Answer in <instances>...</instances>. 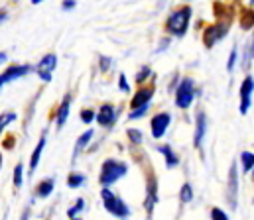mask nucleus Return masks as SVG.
I'll list each match as a JSON object with an SVG mask.
<instances>
[{
  "label": "nucleus",
  "mask_w": 254,
  "mask_h": 220,
  "mask_svg": "<svg viewBox=\"0 0 254 220\" xmlns=\"http://www.w3.org/2000/svg\"><path fill=\"white\" fill-rule=\"evenodd\" d=\"M211 220H229V214H227L223 208L213 206V208H211Z\"/></svg>",
  "instance_id": "33"
},
{
  "label": "nucleus",
  "mask_w": 254,
  "mask_h": 220,
  "mask_svg": "<svg viewBox=\"0 0 254 220\" xmlns=\"http://www.w3.org/2000/svg\"><path fill=\"white\" fill-rule=\"evenodd\" d=\"M150 110V104H146V106H140V108H134V110H130V114L126 116L128 120H138V118H142V116H146V112Z\"/></svg>",
  "instance_id": "28"
},
{
  "label": "nucleus",
  "mask_w": 254,
  "mask_h": 220,
  "mask_svg": "<svg viewBox=\"0 0 254 220\" xmlns=\"http://www.w3.org/2000/svg\"><path fill=\"white\" fill-rule=\"evenodd\" d=\"M240 114H246L252 104V92H254V77L246 75L242 85H240Z\"/></svg>",
  "instance_id": "11"
},
{
  "label": "nucleus",
  "mask_w": 254,
  "mask_h": 220,
  "mask_svg": "<svg viewBox=\"0 0 254 220\" xmlns=\"http://www.w3.org/2000/svg\"><path fill=\"white\" fill-rule=\"evenodd\" d=\"M126 138H128V142H130L132 148H136V146H140L144 142V134L138 128H128V130H126Z\"/></svg>",
  "instance_id": "20"
},
{
  "label": "nucleus",
  "mask_w": 254,
  "mask_h": 220,
  "mask_svg": "<svg viewBox=\"0 0 254 220\" xmlns=\"http://www.w3.org/2000/svg\"><path fill=\"white\" fill-rule=\"evenodd\" d=\"M112 57H106V55H101L99 57V69L102 71V73H106V71H110L112 69Z\"/></svg>",
  "instance_id": "31"
},
{
  "label": "nucleus",
  "mask_w": 254,
  "mask_h": 220,
  "mask_svg": "<svg viewBox=\"0 0 254 220\" xmlns=\"http://www.w3.org/2000/svg\"><path fill=\"white\" fill-rule=\"evenodd\" d=\"M172 124V114L170 112H158L154 114V118L150 120V130H152V138L154 140H160L166 136L168 128Z\"/></svg>",
  "instance_id": "10"
},
{
  "label": "nucleus",
  "mask_w": 254,
  "mask_h": 220,
  "mask_svg": "<svg viewBox=\"0 0 254 220\" xmlns=\"http://www.w3.org/2000/svg\"><path fill=\"white\" fill-rule=\"evenodd\" d=\"M0 165H2V157H0Z\"/></svg>",
  "instance_id": "42"
},
{
  "label": "nucleus",
  "mask_w": 254,
  "mask_h": 220,
  "mask_svg": "<svg viewBox=\"0 0 254 220\" xmlns=\"http://www.w3.org/2000/svg\"><path fill=\"white\" fill-rule=\"evenodd\" d=\"M69 108H71V94H65L59 108H57V112H55V126L57 128H63L67 118H69Z\"/></svg>",
  "instance_id": "15"
},
{
  "label": "nucleus",
  "mask_w": 254,
  "mask_h": 220,
  "mask_svg": "<svg viewBox=\"0 0 254 220\" xmlns=\"http://www.w3.org/2000/svg\"><path fill=\"white\" fill-rule=\"evenodd\" d=\"M6 16H8V14H6V10H4V12H0V22H4V18H6Z\"/></svg>",
  "instance_id": "39"
},
{
  "label": "nucleus",
  "mask_w": 254,
  "mask_h": 220,
  "mask_svg": "<svg viewBox=\"0 0 254 220\" xmlns=\"http://www.w3.org/2000/svg\"><path fill=\"white\" fill-rule=\"evenodd\" d=\"M75 6H77L75 0H65V2H61V8H63V10H73Z\"/></svg>",
  "instance_id": "36"
},
{
  "label": "nucleus",
  "mask_w": 254,
  "mask_h": 220,
  "mask_svg": "<svg viewBox=\"0 0 254 220\" xmlns=\"http://www.w3.org/2000/svg\"><path fill=\"white\" fill-rule=\"evenodd\" d=\"M207 134V114L203 110L195 114V132H193V146L197 150H201V144H203V138Z\"/></svg>",
  "instance_id": "14"
},
{
  "label": "nucleus",
  "mask_w": 254,
  "mask_h": 220,
  "mask_svg": "<svg viewBox=\"0 0 254 220\" xmlns=\"http://www.w3.org/2000/svg\"><path fill=\"white\" fill-rule=\"evenodd\" d=\"M16 120V114L14 112H4V114H0V132H2L8 124H12Z\"/></svg>",
  "instance_id": "30"
},
{
  "label": "nucleus",
  "mask_w": 254,
  "mask_h": 220,
  "mask_svg": "<svg viewBox=\"0 0 254 220\" xmlns=\"http://www.w3.org/2000/svg\"><path fill=\"white\" fill-rule=\"evenodd\" d=\"M118 88H120L122 92H130V85H128V79H126L124 73L118 75Z\"/></svg>",
  "instance_id": "34"
},
{
  "label": "nucleus",
  "mask_w": 254,
  "mask_h": 220,
  "mask_svg": "<svg viewBox=\"0 0 254 220\" xmlns=\"http://www.w3.org/2000/svg\"><path fill=\"white\" fill-rule=\"evenodd\" d=\"M95 110H91V108H83L81 110V122H85V124H91V122H95Z\"/></svg>",
  "instance_id": "32"
},
{
  "label": "nucleus",
  "mask_w": 254,
  "mask_h": 220,
  "mask_svg": "<svg viewBox=\"0 0 254 220\" xmlns=\"http://www.w3.org/2000/svg\"><path fill=\"white\" fill-rule=\"evenodd\" d=\"M30 71H32V65H12V67H8L2 75H0V88H2L6 83H10V81H16V79L28 75Z\"/></svg>",
  "instance_id": "13"
},
{
  "label": "nucleus",
  "mask_w": 254,
  "mask_h": 220,
  "mask_svg": "<svg viewBox=\"0 0 254 220\" xmlns=\"http://www.w3.org/2000/svg\"><path fill=\"white\" fill-rule=\"evenodd\" d=\"M150 77H154V73H152V67L150 65H144L138 73H136V77H134V83L138 85V87H144L146 83H148V79Z\"/></svg>",
  "instance_id": "21"
},
{
  "label": "nucleus",
  "mask_w": 254,
  "mask_h": 220,
  "mask_svg": "<svg viewBox=\"0 0 254 220\" xmlns=\"http://www.w3.org/2000/svg\"><path fill=\"white\" fill-rule=\"evenodd\" d=\"M197 92H199V90L195 88V81H193L191 77H183V79L178 83V87H176V94H174L176 106H178L179 110H187V108L193 104Z\"/></svg>",
  "instance_id": "4"
},
{
  "label": "nucleus",
  "mask_w": 254,
  "mask_h": 220,
  "mask_svg": "<svg viewBox=\"0 0 254 220\" xmlns=\"http://www.w3.org/2000/svg\"><path fill=\"white\" fill-rule=\"evenodd\" d=\"M28 216H30V208H26V210H24V214H22V218H20V220H28Z\"/></svg>",
  "instance_id": "38"
},
{
  "label": "nucleus",
  "mask_w": 254,
  "mask_h": 220,
  "mask_svg": "<svg viewBox=\"0 0 254 220\" xmlns=\"http://www.w3.org/2000/svg\"><path fill=\"white\" fill-rule=\"evenodd\" d=\"M46 142H48V136H46V134H42V138H40V142H38V146H36V150L32 152V157H30V165H28L30 175L36 171V167H38V163H40V157H42V152H44Z\"/></svg>",
  "instance_id": "18"
},
{
  "label": "nucleus",
  "mask_w": 254,
  "mask_h": 220,
  "mask_svg": "<svg viewBox=\"0 0 254 220\" xmlns=\"http://www.w3.org/2000/svg\"><path fill=\"white\" fill-rule=\"evenodd\" d=\"M156 150L164 155V159H166V167H168V169H174V167H178V165H179V155L174 152V148H172V146L162 144V146H156Z\"/></svg>",
  "instance_id": "16"
},
{
  "label": "nucleus",
  "mask_w": 254,
  "mask_h": 220,
  "mask_svg": "<svg viewBox=\"0 0 254 220\" xmlns=\"http://www.w3.org/2000/svg\"><path fill=\"white\" fill-rule=\"evenodd\" d=\"M83 208H85V198H77V200L73 202V206H71V208H67V216H69V220L77 218V214H79Z\"/></svg>",
  "instance_id": "26"
},
{
  "label": "nucleus",
  "mask_w": 254,
  "mask_h": 220,
  "mask_svg": "<svg viewBox=\"0 0 254 220\" xmlns=\"http://www.w3.org/2000/svg\"><path fill=\"white\" fill-rule=\"evenodd\" d=\"M14 187L16 189H20L22 187V181H24V165L22 163H18L16 167H14Z\"/></svg>",
  "instance_id": "29"
},
{
  "label": "nucleus",
  "mask_w": 254,
  "mask_h": 220,
  "mask_svg": "<svg viewBox=\"0 0 254 220\" xmlns=\"http://www.w3.org/2000/svg\"><path fill=\"white\" fill-rule=\"evenodd\" d=\"M154 92H156V83H146L144 87H138V90L134 92V96H132V100H130L132 110L150 104V100L154 98Z\"/></svg>",
  "instance_id": "12"
},
{
  "label": "nucleus",
  "mask_w": 254,
  "mask_h": 220,
  "mask_svg": "<svg viewBox=\"0 0 254 220\" xmlns=\"http://www.w3.org/2000/svg\"><path fill=\"white\" fill-rule=\"evenodd\" d=\"M250 173H252V179H254V169H252V171H250Z\"/></svg>",
  "instance_id": "41"
},
{
  "label": "nucleus",
  "mask_w": 254,
  "mask_h": 220,
  "mask_svg": "<svg viewBox=\"0 0 254 220\" xmlns=\"http://www.w3.org/2000/svg\"><path fill=\"white\" fill-rule=\"evenodd\" d=\"M101 198H102L104 210H106L108 214H112V216H116V218H120V220H126V218L130 216L128 204H126L120 197H116L110 187H102V189H101Z\"/></svg>",
  "instance_id": "3"
},
{
  "label": "nucleus",
  "mask_w": 254,
  "mask_h": 220,
  "mask_svg": "<svg viewBox=\"0 0 254 220\" xmlns=\"http://www.w3.org/2000/svg\"><path fill=\"white\" fill-rule=\"evenodd\" d=\"M238 163H240L242 173H250V171L254 169V154H252V152H242Z\"/></svg>",
  "instance_id": "19"
},
{
  "label": "nucleus",
  "mask_w": 254,
  "mask_h": 220,
  "mask_svg": "<svg viewBox=\"0 0 254 220\" xmlns=\"http://www.w3.org/2000/svg\"><path fill=\"white\" fill-rule=\"evenodd\" d=\"M95 120H97V124L102 126V128H112L114 122L118 120V108L112 106L110 102L101 104V108L97 110V114H95Z\"/></svg>",
  "instance_id": "8"
},
{
  "label": "nucleus",
  "mask_w": 254,
  "mask_h": 220,
  "mask_svg": "<svg viewBox=\"0 0 254 220\" xmlns=\"http://www.w3.org/2000/svg\"><path fill=\"white\" fill-rule=\"evenodd\" d=\"M250 53H252V59H254V38H252V44H250Z\"/></svg>",
  "instance_id": "40"
},
{
  "label": "nucleus",
  "mask_w": 254,
  "mask_h": 220,
  "mask_svg": "<svg viewBox=\"0 0 254 220\" xmlns=\"http://www.w3.org/2000/svg\"><path fill=\"white\" fill-rule=\"evenodd\" d=\"M191 14H193V8L189 4H181L178 6L176 10L170 12L164 28L170 36H176V38H183L189 30V22H191Z\"/></svg>",
  "instance_id": "1"
},
{
  "label": "nucleus",
  "mask_w": 254,
  "mask_h": 220,
  "mask_svg": "<svg viewBox=\"0 0 254 220\" xmlns=\"http://www.w3.org/2000/svg\"><path fill=\"white\" fill-rule=\"evenodd\" d=\"M227 202L232 210L238 208V161L230 163L227 177Z\"/></svg>",
  "instance_id": "6"
},
{
  "label": "nucleus",
  "mask_w": 254,
  "mask_h": 220,
  "mask_svg": "<svg viewBox=\"0 0 254 220\" xmlns=\"http://www.w3.org/2000/svg\"><path fill=\"white\" fill-rule=\"evenodd\" d=\"M126 173H128V163L114 159V157H108V159L102 161V167H101V173H99V183L102 187H110L116 181H120Z\"/></svg>",
  "instance_id": "2"
},
{
  "label": "nucleus",
  "mask_w": 254,
  "mask_h": 220,
  "mask_svg": "<svg viewBox=\"0 0 254 220\" xmlns=\"http://www.w3.org/2000/svg\"><path fill=\"white\" fill-rule=\"evenodd\" d=\"M85 185V175L83 173H69V177H67V187L69 189H79V187H83Z\"/></svg>",
  "instance_id": "25"
},
{
  "label": "nucleus",
  "mask_w": 254,
  "mask_h": 220,
  "mask_svg": "<svg viewBox=\"0 0 254 220\" xmlns=\"http://www.w3.org/2000/svg\"><path fill=\"white\" fill-rule=\"evenodd\" d=\"M170 42H172V38H170V36H164V38L160 40L158 47H156V53H162V51H166V47L170 45Z\"/></svg>",
  "instance_id": "35"
},
{
  "label": "nucleus",
  "mask_w": 254,
  "mask_h": 220,
  "mask_svg": "<svg viewBox=\"0 0 254 220\" xmlns=\"http://www.w3.org/2000/svg\"><path fill=\"white\" fill-rule=\"evenodd\" d=\"M229 30H230V20H217V22L205 26V30H203V34H201L203 45H205L207 49L215 47L217 42L225 40V36L229 34Z\"/></svg>",
  "instance_id": "5"
},
{
  "label": "nucleus",
  "mask_w": 254,
  "mask_h": 220,
  "mask_svg": "<svg viewBox=\"0 0 254 220\" xmlns=\"http://www.w3.org/2000/svg\"><path fill=\"white\" fill-rule=\"evenodd\" d=\"M73 220H81V218H73Z\"/></svg>",
  "instance_id": "43"
},
{
  "label": "nucleus",
  "mask_w": 254,
  "mask_h": 220,
  "mask_svg": "<svg viewBox=\"0 0 254 220\" xmlns=\"http://www.w3.org/2000/svg\"><path fill=\"white\" fill-rule=\"evenodd\" d=\"M53 187H55V179L53 177H48V179H44V181H40L36 185L34 193H36L38 198H46V197H50L53 193Z\"/></svg>",
  "instance_id": "17"
},
{
  "label": "nucleus",
  "mask_w": 254,
  "mask_h": 220,
  "mask_svg": "<svg viewBox=\"0 0 254 220\" xmlns=\"http://www.w3.org/2000/svg\"><path fill=\"white\" fill-rule=\"evenodd\" d=\"M93 136H95V130H85V132L77 138V142H75V154L81 152V150H85V148L89 146V142L93 140Z\"/></svg>",
  "instance_id": "22"
},
{
  "label": "nucleus",
  "mask_w": 254,
  "mask_h": 220,
  "mask_svg": "<svg viewBox=\"0 0 254 220\" xmlns=\"http://www.w3.org/2000/svg\"><path fill=\"white\" fill-rule=\"evenodd\" d=\"M236 61H238V47L234 45V47L230 49V53H229V61H227V71H229V73H232V71H234Z\"/></svg>",
  "instance_id": "27"
},
{
  "label": "nucleus",
  "mask_w": 254,
  "mask_h": 220,
  "mask_svg": "<svg viewBox=\"0 0 254 220\" xmlns=\"http://www.w3.org/2000/svg\"><path fill=\"white\" fill-rule=\"evenodd\" d=\"M57 67V55L55 53H48L40 59V63L34 67V71L38 73V77L44 81V83H50L51 81V73L55 71Z\"/></svg>",
  "instance_id": "9"
},
{
  "label": "nucleus",
  "mask_w": 254,
  "mask_h": 220,
  "mask_svg": "<svg viewBox=\"0 0 254 220\" xmlns=\"http://www.w3.org/2000/svg\"><path fill=\"white\" fill-rule=\"evenodd\" d=\"M240 26H242V30H250L254 26V12H252V8H244L240 12Z\"/></svg>",
  "instance_id": "24"
},
{
  "label": "nucleus",
  "mask_w": 254,
  "mask_h": 220,
  "mask_svg": "<svg viewBox=\"0 0 254 220\" xmlns=\"http://www.w3.org/2000/svg\"><path fill=\"white\" fill-rule=\"evenodd\" d=\"M6 59H8V55H6L4 51H0V65H2V63H4Z\"/></svg>",
  "instance_id": "37"
},
{
  "label": "nucleus",
  "mask_w": 254,
  "mask_h": 220,
  "mask_svg": "<svg viewBox=\"0 0 254 220\" xmlns=\"http://www.w3.org/2000/svg\"><path fill=\"white\" fill-rule=\"evenodd\" d=\"M158 200H160V197H158V177L150 169L148 177H146V198H144V208H146L148 216H152L154 206L158 204Z\"/></svg>",
  "instance_id": "7"
},
{
  "label": "nucleus",
  "mask_w": 254,
  "mask_h": 220,
  "mask_svg": "<svg viewBox=\"0 0 254 220\" xmlns=\"http://www.w3.org/2000/svg\"><path fill=\"white\" fill-rule=\"evenodd\" d=\"M191 200H193V187H191V183H183L179 189V202L189 204Z\"/></svg>",
  "instance_id": "23"
}]
</instances>
